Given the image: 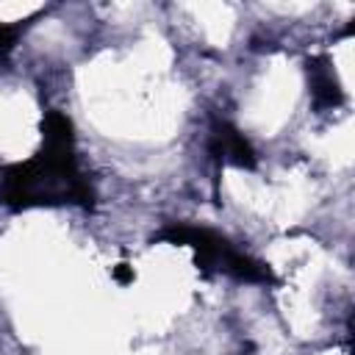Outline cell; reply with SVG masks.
I'll use <instances>...</instances> for the list:
<instances>
[{"label": "cell", "mask_w": 355, "mask_h": 355, "mask_svg": "<svg viewBox=\"0 0 355 355\" xmlns=\"http://www.w3.org/2000/svg\"><path fill=\"white\" fill-rule=\"evenodd\" d=\"M42 136L44 144L33 158L6 164L0 169V202L11 211L64 202L92 208L94 189L78 169L69 116L61 111H47L42 122Z\"/></svg>", "instance_id": "obj_1"}, {"label": "cell", "mask_w": 355, "mask_h": 355, "mask_svg": "<svg viewBox=\"0 0 355 355\" xmlns=\"http://www.w3.org/2000/svg\"><path fill=\"white\" fill-rule=\"evenodd\" d=\"M305 72H308V83H311V100L313 108L324 111V108H336L344 103V92L336 80L333 64L327 55H313L305 61Z\"/></svg>", "instance_id": "obj_4"}, {"label": "cell", "mask_w": 355, "mask_h": 355, "mask_svg": "<svg viewBox=\"0 0 355 355\" xmlns=\"http://www.w3.org/2000/svg\"><path fill=\"white\" fill-rule=\"evenodd\" d=\"M208 153L219 164H233L239 169H255V150L244 139L239 128H233L225 119L211 122V136H208Z\"/></svg>", "instance_id": "obj_3"}, {"label": "cell", "mask_w": 355, "mask_h": 355, "mask_svg": "<svg viewBox=\"0 0 355 355\" xmlns=\"http://www.w3.org/2000/svg\"><path fill=\"white\" fill-rule=\"evenodd\" d=\"M153 241H169V244H186L194 250V261L200 269L205 272H225L241 283H275V275L266 263L244 255L241 250H236L225 236L208 230V227H197V225H186V222H172L164 230H158L153 236Z\"/></svg>", "instance_id": "obj_2"}, {"label": "cell", "mask_w": 355, "mask_h": 355, "mask_svg": "<svg viewBox=\"0 0 355 355\" xmlns=\"http://www.w3.org/2000/svg\"><path fill=\"white\" fill-rule=\"evenodd\" d=\"M133 277H136V275H133V266H130V263H116V266H114V280H116V283L128 286V283H133Z\"/></svg>", "instance_id": "obj_5"}]
</instances>
